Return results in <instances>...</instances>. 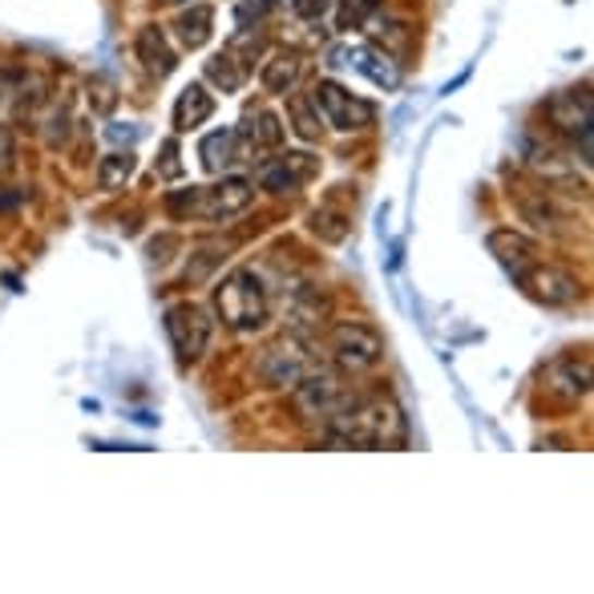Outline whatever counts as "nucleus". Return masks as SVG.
<instances>
[{
	"mask_svg": "<svg viewBox=\"0 0 594 594\" xmlns=\"http://www.w3.org/2000/svg\"><path fill=\"white\" fill-rule=\"evenodd\" d=\"M167 340L170 348L179 352L182 364H191L207 352L210 344V332H215V319L203 304H191V300H182V304H170L167 307Z\"/></svg>",
	"mask_w": 594,
	"mask_h": 594,
	"instance_id": "nucleus-7",
	"label": "nucleus"
},
{
	"mask_svg": "<svg viewBox=\"0 0 594 594\" xmlns=\"http://www.w3.org/2000/svg\"><path fill=\"white\" fill-rule=\"evenodd\" d=\"M328 437L348 449H392V445H404L409 425L392 397H356L328 425Z\"/></svg>",
	"mask_w": 594,
	"mask_h": 594,
	"instance_id": "nucleus-1",
	"label": "nucleus"
},
{
	"mask_svg": "<svg viewBox=\"0 0 594 594\" xmlns=\"http://www.w3.org/2000/svg\"><path fill=\"white\" fill-rule=\"evenodd\" d=\"M522 210L525 219L534 222V227H542V231H558V210H554V203L546 198V191L538 194V198H522Z\"/></svg>",
	"mask_w": 594,
	"mask_h": 594,
	"instance_id": "nucleus-30",
	"label": "nucleus"
},
{
	"mask_svg": "<svg viewBox=\"0 0 594 594\" xmlns=\"http://www.w3.org/2000/svg\"><path fill=\"white\" fill-rule=\"evenodd\" d=\"M235 134L251 154H259V150H279L283 138H288V125H283V118L271 110H247L243 113V125H239Z\"/></svg>",
	"mask_w": 594,
	"mask_h": 594,
	"instance_id": "nucleus-15",
	"label": "nucleus"
},
{
	"mask_svg": "<svg viewBox=\"0 0 594 594\" xmlns=\"http://www.w3.org/2000/svg\"><path fill=\"white\" fill-rule=\"evenodd\" d=\"M340 57H344L340 65H352L360 77H368V82L380 85V89H397V85H401V65H397L385 49H376V45H348Z\"/></svg>",
	"mask_w": 594,
	"mask_h": 594,
	"instance_id": "nucleus-14",
	"label": "nucleus"
},
{
	"mask_svg": "<svg viewBox=\"0 0 594 594\" xmlns=\"http://www.w3.org/2000/svg\"><path fill=\"white\" fill-rule=\"evenodd\" d=\"M21 203H25V194L16 191V186H0V215H13Z\"/></svg>",
	"mask_w": 594,
	"mask_h": 594,
	"instance_id": "nucleus-34",
	"label": "nucleus"
},
{
	"mask_svg": "<svg viewBox=\"0 0 594 594\" xmlns=\"http://www.w3.org/2000/svg\"><path fill=\"white\" fill-rule=\"evenodd\" d=\"M312 101H316L319 118L332 125V130H340V134H360V130H368V125L376 122V106H373V101L356 97L352 89H344L340 82H332V77L316 82V89H312Z\"/></svg>",
	"mask_w": 594,
	"mask_h": 594,
	"instance_id": "nucleus-5",
	"label": "nucleus"
},
{
	"mask_svg": "<svg viewBox=\"0 0 594 594\" xmlns=\"http://www.w3.org/2000/svg\"><path fill=\"white\" fill-rule=\"evenodd\" d=\"M267 291H263V279L251 271V267H235L231 276L215 288V316L231 328V332H259L267 324Z\"/></svg>",
	"mask_w": 594,
	"mask_h": 594,
	"instance_id": "nucleus-3",
	"label": "nucleus"
},
{
	"mask_svg": "<svg viewBox=\"0 0 594 594\" xmlns=\"http://www.w3.org/2000/svg\"><path fill=\"white\" fill-rule=\"evenodd\" d=\"M162 4H194V0H162Z\"/></svg>",
	"mask_w": 594,
	"mask_h": 594,
	"instance_id": "nucleus-35",
	"label": "nucleus"
},
{
	"mask_svg": "<svg viewBox=\"0 0 594 594\" xmlns=\"http://www.w3.org/2000/svg\"><path fill=\"white\" fill-rule=\"evenodd\" d=\"M134 154L130 150H113V154H106L101 162H97V186L106 194H113V191H122L125 182H130V174H134Z\"/></svg>",
	"mask_w": 594,
	"mask_h": 594,
	"instance_id": "nucleus-24",
	"label": "nucleus"
},
{
	"mask_svg": "<svg viewBox=\"0 0 594 594\" xmlns=\"http://www.w3.org/2000/svg\"><path fill=\"white\" fill-rule=\"evenodd\" d=\"M380 28H385V33H376V41H380L376 49H385L392 61H401V57L409 53V45H413V28L404 25V21H397V16H385Z\"/></svg>",
	"mask_w": 594,
	"mask_h": 594,
	"instance_id": "nucleus-27",
	"label": "nucleus"
},
{
	"mask_svg": "<svg viewBox=\"0 0 594 594\" xmlns=\"http://www.w3.org/2000/svg\"><path fill=\"white\" fill-rule=\"evenodd\" d=\"M319 174V158L307 150H288V154H276V158H267L259 162V186L271 194H300L307 182Z\"/></svg>",
	"mask_w": 594,
	"mask_h": 594,
	"instance_id": "nucleus-9",
	"label": "nucleus"
},
{
	"mask_svg": "<svg viewBox=\"0 0 594 594\" xmlns=\"http://www.w3.org/2000/svg\"><path fill=\"white\" fill-rule=\"evenodd\" d=\"M198 158L207 174H222L239 158V134L235 130H210L207 138L198 142Z\"/></svg>",
	"mask_w": 594,
	"mask_h": 594,
	"instance_id": "nucleus-22",
	"label": "nucleus"
},
{
	"mask_svg": "<svg viewBox=\"0 0 594 594\" xmlns=\"http://www.w3.org/2000/svg\"><path fill=\"white\" fill-rule=\"evenodd\" d=\"M174 41L182 45V49H203V45L210 41V33H215V9L210 4H203V0H194V4H186L179 16H174Z\"/></svg>",
	"mask_w": 594,
	"mask_h": 594,
	"instance_id": "nucleus-19",
	"label": "nucleus"
},
{
	"mask_svg": "<svg viewBox=\"0 0 594 594\" xmlns=\"http://www.w3.org/2000/svg\"><path fill=\"white\" fill-rule=\"evenodd\" d=\"M542 388L554 392V397H562L567 404H579L591 392V364L579 356L554 360L550 368H546V376H542Z\"/></svg>",
	"mask_w": 594,
	"mask_h": 594,
	"instance_id": "nucleus-13",
	"label": "nucleus"
},
{
	"mask_svg": "<svg viewBox=\"0 0 594 594\" xmlns=\"http://www.w3.org/2000/svg\"><path fill=\"white\" fill-rule=\"evenodd\" d=\"M203 73H207V82L215 85L219 94H239V89L247 85V77H251V61H247V57H239L235 49L227 45V49H219V53L203 65Z\"/></svg>",
	"mask_w": 594,
	"mask_h": 594,
	"instance_id": "nucleus-20",
	"label": "nucleus"
},
{
	"mask_svg": "<svg viewBox=\"0 0 594 594\" xmlns=\"http://www.w3.org/2000/svg\"><path fill=\"white\" fill-rule=\"evenodd\" d=\"M352 401H356V392H352L348 385H340L332 373H307L304 380L295 385L291 409H295V416H300L304 425L328 428Z\"/></svg>",
	"mask_w": 594,
	"mask_h": 594,
	"instance_id": "nucleus-4",
	"label": "nucleus"
},
{
	"mask_svg": "<svg viewBox=\"0 0 594 594\" xmlns=\"http://www.w3.org/2000/svg\"><path fill=\"white\" fill-rule=\"evenodd\" d=\"M328 352L344 373H368L385 356V340L368 324H336L328 332Z\"/></svg>",
	"mask_w": 594,
	"mask_h": 594,
	"instance_id": "nucleus-8",
	"label": "nucleus"
},
{
	"mask_svg": "<svg viewBox=\"0 0 594 594\" xmlns=\"http://www.w3.org/2000/svg\"><path fill=\"white\" fill-rule=\"evenodd\" d=\"M288 118H291V130L300 134L304 142H319V134H324V118H319L316 101L304 94H288Z\"/></svg>",
	"mask_w": 594,
	"mask_h": 594,
	"instance_id": "nucleus-23",
	"label": "nucleus"
},
{
	"mask_svg": "<svg viewBox=\"0 0 594 594\" xmlns=\"http://www.w3.org/2000/svg\"><path fill=\"white\" fill-rule=\"evenodd\" d=\"M134 57L142 61V70L150 73L154 82H167L170 73L179 70V53L170 49L167 28L162 25H142L134 37Z\"/></svg>",
	"mask_w": 594,
	"mask_h": 594,
	"instance_id": "nucleus-12",
	"label": "nucleus"
},
{
	"mask_svg": "<svg viewBox=\"0 0 594 594\" xmlns=\"http://www.w3.org/2000/svg\"><path fill=\"white\" fill-rule=\"evenodd\" d=\"M89 106L97 113H110L118 106V94H113V85L106 77H89Z\"/></svg>",
	"mask_w": 594,
	"mask_h": 594,
	"instance_id": "nucleus-32",
	"label": "nucleus"
},
{
	"mask_svg": "<svg viewBox=\"0 0 594 594\" xmlns=\"http://www.w3.org/2000/svg\"><path fill=\"white\" fill-rule=\"evenodd\" d=\"M70 125H73L70 106H65V101H61V106H53V110H49V118H45V125H41L45 146H49V150H61V146L70 142Z\"/></svg>",
	"mask_w": 594,
	"mask_h": 594,
	"instance_id": "nucleus-28",
	"label": "nucleus"
},
{
	"mask_svg": "<svg viewBox=\"0 0 594 594\" xmlns=\"http://www.w3.org/2000/svg\"><path fill=\"white\" fill-rule=\"evenodd\" d=\"M518 283H522L538 304H554V307H562V304H574L582 295V283L570 271H562V267H542V263H534V267H525L522 276H518Z\"/></svg>",
	"mask_w": 594,
	"mask_h": 594,
	"instance_id": "nucleus-11",
	"label": "nucleus"
},
{
	"mask_svg": "<svg viewBox=\"0 0 594 594\" xmlns=\"http://www.w3.org/2000/svg\"><path fill=\"white\" fill-rule=\"evenodd\" d=\"M591 85H582V89H567V94H558L546 101V118L550 125L562 134V138H574L582 142V154L591 158Z\"/></svg>",
	"mask_w": 594,
	"mask_h": 594,
	"instance_id": "nucleus-10",
	"label": "nucleus"
},
{
	"mask_svg": "<svg viewBox=\"0 0 594 594\" xmlns=\"http://www.w3.org/2000/svg\"><path fill=\"white\" fill-rule=\"evenodd\" d=\"M255 203V179L231 174L219 186H191L182 194H170L167 210L179 219H203V222H231Z\"/></svg>",
	"mask_w": 594,
	"mask_h": 594,
	"instance_id": "nucleus-2",
	"label": "nucleus"
},
{
	"mask_svg": "<svg viewBox=\"0 0 594 594\" xmlns=\"http://www.w3.org/2000/svg\"><path fill=\"white\" fill-rule=\"evenodd\" d=\"M210 113H215V94H210L203 82H191L186 89L179 94V101H174V134H191V130H198L203 122H210Z\"/></svg>",
	"mask_w": 594,
	"mask_h": 594,
	"instance_id": "nucleus-18",
	"label": "nucleus"
},
{
	"mask_svg": "<svg viewBox=\"0 0 594 594\" xmlns=\"http://www.w3.org/2000/svg\"><path fill=\"white\" fill-rule=\"evenodd\" d=\"M154 170H158V179H182V162H179V138H167L162 142V158L154 162Z\"/></svg>",
	"mask_w": 594,
	"mask_h": 594,
	"instance_id": "nucleus-31",
	"label": "nucleus"
},
{
	"mask_svg": "<svg viewBox=\"0 0 594 594\" xmlns=\"http://www.w3.org/2000/svg\"><path fill=\"white\" fill-rule=\"evenodd\" d=\"M348 231H352V222H348L344 210H336V207L312 210V235H316L319 243H344Z\"/></svg>",
	"mask_w": 594,
	"mask_h": 594,
	"instance_id": "nucleus-25",
	"label": "nucleus"
},
{
	"mask_svg": "<svg viewBox=\"0 0 594 594\" xmlns=\"http://www.w3.org/2000/svg\"><path fill=\"white\" fill-rule=\"evenodd\" d=\"M304 77V53L300 49H276V53L263 61L259 82L271 97H288Z\"/></svg>",
	"mask_w": 594,
	"mask_h": 594,
	"instance_id": "nucleus-16",
	"label": "nucleus"
},
{
	"mask_svg": "<svg viewBox=\"0 0 594 594\" xmlns=\"http://www.w3.org/2000/svg\"><path fill=\"white\" fill-rule=\"evenodd\" d=\"M312 373V352L300 336H279L276 344H267L255 360V376L267 388H295Z\"/></svg>",
	"mask_w": 594,
	"mask_h": 594,
	"instance_id": "nucleus-6",
	"label": "nucleus"
},
{
	"mask_svg": "<svg viewBox=\"0 0 594 594\" xmlns=\"http://www.w3.org/2000/svg\"><path fill=\"white\" fill-rule=\"evenodd\" d=\"M291 9H295L300 21H312V25H316V21H324V16L332 13L336 0H291Z\"/></svg>",
	"mask_w": 594,
	"mask_h": 594,
	"instance_id": "nucleus-33",
	"label": "nucleus"
},
{
	"mask_svg": "<svg viewBox=\"0 0 594 594\" xmlns=\"http://www.w3.org/2000/svg\"><path fill=\"white\" fill-rule=\"evenodd\" d=\"M380 0H336V28L340 33H352V28H364L376 16Z\"/></svg>",
	"mask_w": 594,
	"mask_h": 594,
	"instance_id": "nucleus-26",
	"label": "nucleus"
},
{
	"mask_svg": "<svg viewBox=\"0 0 594 594\" xmlns=\"http://www.w3.org/2000/svg\"><path fill=\"white\" fill-rule=\"evenodd\" d=\"M222 259H227V247H222V243L198 247V251L191 255V267H186V283H203V279H207Z\"/></svg>",
	"mask_w": 594,
	"mask_h": 594,
	"instance_id": "nucleus-29",
	"label": "nucleus"
},
{
	"mask_svg": "<svg viewBox=\"0 0 594 594\" xmlns=\"http://www.w3.org/2000/svg\"><path fill=\"white\" fill-rule=\"evenodd\" d=\"M485 243H489V251L498 255L501 267H510L513 279L522 276L525 267H534V263H538V243H534V239H525V235H518L513 227H498V231H489Z\"/></svg>",
	"mask_w": 594,
	"mask_h": 594,
	"instance_id": "nucleus-17",
	"label": "nucleus"
},
{
	"mask_svg": "<svg viewBox=\"0 0 594 594\" xmlns=\"http://www.w3.org/2000/svg\"><path fill=\"white\" fill-rule=\"evenodd\" d=\"M328 312H332L328 295H324L319 288H312V283H304V288L291 291L288 316H291L295 328H324V324H328Z\"/></svg>",
	"mask_w": 594,
	"mask_h": 594,
	"instance_id": "nucleus-21",
	"label": "nucleus"
}]
</instances>
